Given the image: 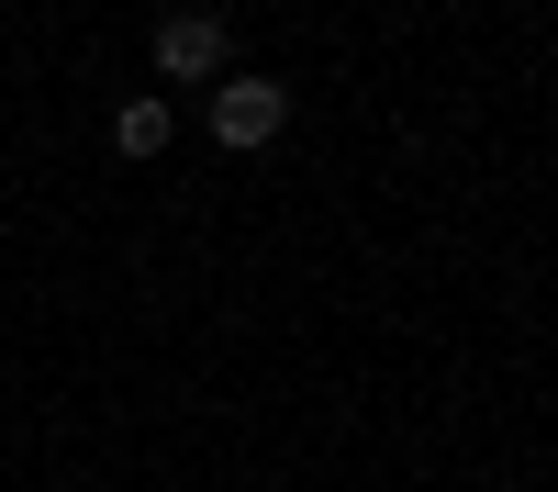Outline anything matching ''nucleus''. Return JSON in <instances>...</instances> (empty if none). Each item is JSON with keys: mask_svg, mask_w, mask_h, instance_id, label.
<instances>
[{"mask_svg": "<svg viewBox=\"0 0 558 492\" xmlns=\"http://www.w3.org/2000/svg\"><path fill=\"white\" fill-rule=\"evenodd\" d=\"M279 123H291L279 79H213V134H223V146H268Z\"/></svg>", "mask_w": 558, "mask_h": 492, "instance_id": "1", "label": "nucleus"}, {"mask_svg": "<svg viewBox=\"0 0 558 492\" xmlns=\"http://www.w3.org/2000/svg\"><path fill=\"white\" fill-rule=\"evenodd\" d=\"M157 68H168V79H223V23H213V12L157 23Z\"/></svg>", "mask_w": 558, "mask_h": 492, "instance_id": "2", "label": "nucleus"}, {"mask_svg": "<svg viewBox=\"0 0 558 492\" xmlns=\"http://www.w3.org/2000/svg\"><path fill=\"white\" fill-rule=\"evenodd\" d=\"M112 146H123V157H157V146H168V101H123V112H112Z\"/></svg>", "mask_w": 558, "mask_h": 492, "instance_id": "3", "label": "nucleus"}]
</instances>
